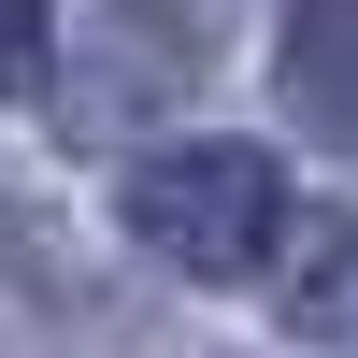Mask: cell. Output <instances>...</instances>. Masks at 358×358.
Here are the masks:
<instances>
[{"label": "cell", "instance_id": "1", "mask_svg": "<svg viewBox=\"0 0 358 358\" xmlns=\"http://www.w3.org/2000/svg\"><path fill=\"white\" fill-rule=\"evenodd\" d=\"M115 215H129V244L158 258V273H187V287H258L273 273V244H287V172H273V143H143L129 158V187H115Z\"/></svg>", "mask_w": 358, "mask_h": 358}, {"label": "cell", "instance_id": "2", "mask_svg": "<svg viewBox=\"0 0 358 358\" xmlns=\"http://www.w3.org/2000/svg\"><path fill=\"white\" fill-rule=\"evenodd\" d=\"M287 115H301V143H330V158H358V0H287Z\"/></svg>", "mask_w": 358, "mask_h": 358}, {"label": "cell", "instance_id": "3", "mask_svg": "<svg viewBox=\"0 0 358 358\" xmlns=\"http://www.w3.org/2000/svg\"><path fill=\"white\" fill-rule=\"evenodd\" d=\"M273 330L287 344H358V215H301V244H273Z\"/></svg>", "mask_w": 358, "mask_h": 358}, {"label": "cell", "instance_id": "4", "mask_svg": "<svg viewBox=\"0 0 358 358\" xmlns=\"http://www.w3.org/2000/svg\"><path fill=\"white\" fill-rule=\"evenodd\" d=\"M57 72V0H0V101H43Z\"/></svg>", "mask_w": 358, "mask_h": 358}]
</instances>
